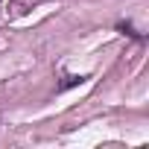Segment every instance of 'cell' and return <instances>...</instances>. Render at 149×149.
<instances>
[{"label": "cell", "instance_id": "cell-1", "mask_svg": "<svg viewBox=\"0 0 149 149\" xmlns=\"http://www.w3.org/2000/svg\"><path fill=\"white\" fill-rule=\"evenodd\" d=\"M82 79H85V76H67V82H64L61 88H70V85H76V82H82Z\"/></svg>", "mask_w": 149, "mask_h": 149}]
</instances>
